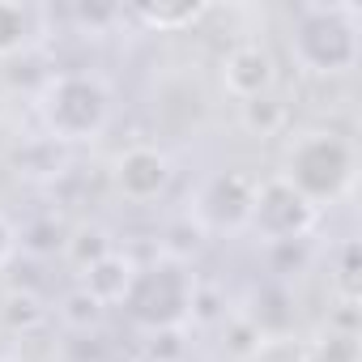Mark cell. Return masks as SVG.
Listing matches in <instances>:
<instances>
[{"instance_id":"obj_1","label":"cell","mask_w":362,"mask_h":362,"mask_svg":"<svg viewBox=\"0 0 362 362\" xmlns=\"http://www.w3.org/2000/svg\"><path fill=\"white\" fill-rule=\"evenodd\" d=\"M290 56L307 77H345L362 56V9L354 0H307L290 22Z\"/></svg>"},{"instance_id":"obj_2","label":"cell","mask_w":362,"mask_h":362,"mask_svg":"<svg viewBox=\"0 0 362 362\" xmlns=\"http://www.w3.org/2000/svg\"><path fill=\"white\" fill-rule=\"evenodd\" d=\"M294 192H303L315 209L337 205L354 192V179H358V145L345 132L332 128H311L298 132L286 145L281 170H277Z\"/></svg>"},{"instance_id":"obj_3","label":"cell","mask_w":362,"mask_h":362,"mask_svg":"<svg viewBox=\"0 0 362 362\" xmlns=\"http://www.w3.org/2000/svg\"><path fill=\"white\" fill-rule=\"evenodd\" d=\"M197 273L188 269V260L175 256H153L145 264H136L132 286L124 294V315L132 328L141 332H170V328H188L192 324V303H197Z\"/></svg>"},{"instance_id":"obj_4","label":"cell","mask_w":362,"mask_h":362,"mask_svg":"<svg viewBox=\"0 0 362 362\" xmlns=\"http://www.w3.org/2000/svg\"><path fill=\"white\" fill-rule=\"evenodd\" d=\"M115 94L98 73H56L39 90V119L43 132L64 145H90L111 128Z\"/></svg>"},{"instance_id":"obj_5","label":"cell","mask_w":362,"mask_h":362,"mask_svg":"<svg viewBox=\"0 0 362 362\" xmlns=\"http://www.w3.org/2000/svg\"><path fill=\"white\" fill-rule=\"evenodd\" d=\"M252 205H256V175L226 166L201 179L188 222L201 235H243L252 226Z\"/></svg>"},{"instance_id":"obj_6","label":"cell","mask_w":362,"mask_h":362,"mask_svg":"<svg viewBox=\"0 0 362 362\" xmlns=\"http://www.w3.org/2000/svg\"><path fill=\"white\" fill-rule=\"evenodd\" d=\"M320 226V209L294 192L281 175H269V179H256V205H252V226L269 247L277 243H307Z\"/></svg>"},{"instance_id":"obj_7","label":"cell","mask_w":362,"mask_h":362,"mask_svg":"<svg viewBox=\"0 0 362 362\" xmlns=\"http://www.w3.org/2000/svg\"><path fill=\"white\" fill-rule=\"evenodd\" d=\"M111 179H115V192H119L124 201L149 205V201L166 197L175 170H170V158H166L158 145H128V149L115 158Z\"/></svg>"},{"instance_id":"obj_8","label":"cell","mask_w":362,"mask_h":362,"mask_svg":"<svg viewBox=\"0 0 362 362\" xmlns=\"http://www.w3.org/2000/svg\"><path fill=\"white\" fill-rule=\"evenodd\" d=\"M222 86L235 103H247V98H260V94H273L277 86V64H273V52L256 39L247 43H235L226 56H222Z\"/></svg>"},{"instance_id":"obj_9","label":"cell","mask_w":362,"mask_h":362,"mask_svg":"<svg viewBox=\"0 0 362 362\" xmlns=\"http://www.w3.org/2000/svg\"><path fill=\"white\" fill-rule=\"evenodd\" d=\"M239 315H243L264 341H281V337L294 328V320H298V311H294V294H290V286H286L281 277H269V281L252 286L247 307H243Z\"/></svg>"},{"instance_id":"obj_10","label":"cell","mask_w":362,"mask_h":362,"mask_svg":"<svg viewBox=\"0 0 362 362\" xmlns=\"http://www.w3.org/2000/svg\"><path fill=\"white\" fill-rule=\"evenodd\" d=\"M69 170H73V145H64L47 132L22 141V149H13V175L22 184L47 188V184H60Z\"/></svg>"},{"instance_id":"obj_11","label":"cell","mask_w":362,"mask_h":362,"mask_svg":"<svg viewBox=\"0 0 362 362\" xmlns=\"http://www.w3.org/2000/svg\"><path fill=\"white\" fill-rule=\"evenodd\" d=\"M205 13H209L205 0H141V5L124 9V18L149 35H184V30L201 26Z\"/></svg>"},{"instance_id":"obj_12","label":"cell","mask_w":362,"mask_h":362,"mask_svg":"<svg viewBox=\"0 0 362 362\" xmlns=\"http://www.w3.org/2000/svg\"><path fill=\"white\" fill-rule=\"evenodd\" d=\"M132 273H136V260H132L128 252L111 247L103 260H94V264L81 273V281H77V286H86L103 307H119V303H124V294H128V286H132Z\"/></svg>"},{"instance_id":"obj_13","label":"cell","mask_w":362,"mask_h":362,"mask_svg":"<svg viewBox=\"0 0 362 362\" xmlns=\"http://www.w3.org/2000/svg\"><path fill=\"white\" fill-rule=\"evenodd\" d=\"M43 9L18 5V0H0V60L22 56L39 35H43Z\"/></svg>"},{"instance_id":"obj_14","label":"cell","mask_w":362,"mask_h":362,"mask_svg":"<svg viewBox=\"0 0 362 362\" xmlns=\"http://www.w3.org/2000/svg\"><path fill=\"white\" fill-rule=\"evenodd\" d=\"M47 320H52V307H47L43 294L30 290V286H13L5 298H0V328L13 332V337H30V332H39Z\"/></svg>"},{"instance_id":"obj_15","label":"cell","mask_w":362,"mask_h":362,"mask_svg":"<svg viewBox=\"0 0 362 362\" xmlns=\"http://www.w3.org/2000/svg\"><path fill=\"white\" fill-rule=\"evenodd\" d=\"M69 235H73V226L56 209H47V214H35L26 226H18V247L35 260H52V256H64Z\"/></svg>"},{"instance_id":"obj_16","label":"cell","mask_w":362,"mask_h":362,"mask_svg":"<svg viewBox=\"0 0 362 362\" xmlns=\"http://www.w3.org/2000/svg\"><path fill=\"white\" fill-rule=\"evenodd\" d=\"M56 320H60L69 332L90 337V332H98V328H103L107 307H103L86 286H73V290H64V294H60V303H56Z\"/></svg>"},{"instance_id":"obj_17","label":"cell","mask_w":362,"mask_h":362,"mask_svg":"<svg viewBox=\"0 0 362 362\" xmlns=\"http://www.w3.org/2000/svg\"><path fill=\"white\" fill-rule=\"evenodd\" d=\"M239 124H243L252 136L269 141V136H281V132H286V124H290V107H286L277 94H260V98L239 103Z\"/></svg>"},{"instance_id":"obj_18","label":"cell","mask_w":362,"mask_h":362,"mask_svg":"<svg viewBox=\"0 0 362 362\" xmlns=\"http://www.w3.org/2000/svg\"><path fill=\"white\" fill-rule=\"evenodd\" d=\"M328 286L341 303H358L362 294V247L358 239H341L332 252V269H328Z\"/></svg>"},{"instance_id":"obj_19","label":"cell","mask_w":362,"mask_h":362,"mask_svg":"<svg viewBox=\"0 0 362 362\" xmlns=\"http://www.w3.org/2000/svg\"><path fill=\"white\" fill-rule=\"evenodd\" d=\"M294 362H362V349H358L354 332H332L328 328L324 337H315L311 345H303Z\"/></svg>"},{"instance_id":"obj_20","label":"cell","mask_w":362,"mask_h":362,"mask_svg":"<svg viewBox=\"0 0 362 362\" xmlns=\"http://www.w3.org/2000/svg\"><path fill=\"white\" fill-rule=\"evenodd\" d=\"M115 243L107 239V230L103 226H73V235H69V247H64V256L86 273L94 260H103L107 252H111Z\"/></svg>"},{"instance_id":"obj_21","label":"cell","mask_w":362,"mask_h":362,"mask_svg":"<svg viewBox=\"0 0 362 362\" xmlns=\"http://www.w3.org/2000/svg\"><path fill=\"white\" fill-rule=\"evenodd\" d=\"M73 22H77V30H86V35H111L119 22H128L124 18V5H77L73 9Z\"/></svg>"},{"instance_id":"obj_22","label":"cell","mask_w":362,"mask_h":362,"mask_svg":"<svg viewBox=\"0 0 362 362\" xmlns=\"http://www.w3.org/2000/svg\"><path fill=\"white\" fill-rule=\"evenodd\" d=\"M226 341H230V354H239V358H247V354H260L264 349V337L235 311L230 320H226Z\"/></svg>"},{"instance_id":"obj_23","label":"cell","mask_w":362,"mask_h":362,"mask_svg":"<svg viewBox=\"0 0 362 362\" xmlns=\"http://www.w3.org/2000/svg\"><path fill=\"white\" fill-rule=\"evenodd\" d=\"M149 358L153 362H179V358H184V328L149 332Z\"/></svg>"},{"instance_id":"obj_24","label":"cell","mask_w":362,"mask_h":362,"mask_svg":"<svg viewBox=\"0 0 362 362\" xmlns=\"http://www.w3.org/2000/svg\"><path fill=\"white\" fill-rule=\"evenodd\" d=\"M13 256H18V226L0 214V269H5Z\"/></svg>"},{"instance_id":"obj_25","label":"cell","mask_w":362,"mask_h":362,"mask_svg":"<svg viewBox=\"0 0 362 362\" xmlns=\"http://www.w3.org/2000/svg\"><path fill=\"white\" fill-rule=\"evenodd\" d=\"M0 362H13V358H0Z\"/></svg>"}]
</instances>
